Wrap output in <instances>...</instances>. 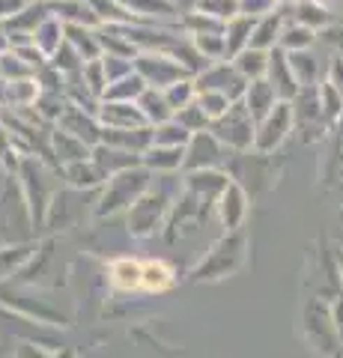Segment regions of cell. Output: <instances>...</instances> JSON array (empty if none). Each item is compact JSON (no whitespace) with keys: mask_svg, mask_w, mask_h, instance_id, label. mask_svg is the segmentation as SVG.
I'll list each match as a JSON object with an SVG mask.
<instances>
[{"mask_svg":"<svg viewBox=\"0 0 343 358\" xmlns=\"http://www.w3.org/2000/svg\"><path fill=\"white\" fill-rule=\"evenodd\" d=\"M293 134L302 143H326L331 126L326 122L323 102H319V87H302L293 96Z\"/></svg>","mask_w":343,"mask_h":358,"instance_id":"6da1fadb","label":"cell"},{"mask_svg":"<svg viewBox=\"0 0 343 358\" xmlns=\"http://www.w3.org/2000/svg\"><path fill=\"white\" fill-rule=\"evenodd\" d=\"M93 162L102 167L105 176H114V173H123V171L138 167L140 164V155L126 152V150H119V147H108V143H98V147H93Z\"/></svg>","mask_w":343,"mask_h":358,"instance_id":"9a60e30c","label":"cell"},{"mask_svg":"<svg viewBox=\"0 0 343 358\" xmlns=\"http://www.w3.org/2000/svg\"><path fill=\"white\" fill-rule=\"evenodd\" d=\"M319 102H323V114H326V122L331 129L337 126V120L343 117V96L337 93L331 84H319Z\"/></svg>","mask_w":343,"mask_h":358,"instance_id":"ab89813d","label":"cell"},{"mask_svg":"<svg viewBox=\"0 0 343 358\" xmlns=\"http://www.w3.org/2000/svg\"><path fill=\"white\" fill-rule=\"evenodd\" d=\"M138 108H140V114H143V120H147L149 126H161V122L173 120V110L168 105V99H164V93L156 90V87L143 90V96L138 99Z\"/></svg>","mask_w":343,"mask_h":358,"instance_id":"7402d4cb","label":"cell"},{"mask_svg":"<svg viewBox=\"0 0 343 358\" xmlns=\"http://www.w3.org/2000/svg\"><path fill=\"white\" fill-rule=\"evenodd\" d=\"M194 84H197V93H200V90H212V93H224L227 99H233V102H242L245 87H248L245 78L236 72L233 60L209 63L200 75H194Z\"/></svg>","mask_w":343,"mask_h":358,"instance_id":"8992f818","label":"cell"},{"mask_svg":"<svg viewBox=\"0 0 343 358\" xmlns=\"http://www.w3.org/2000/svg\"><path fill=\"white\" fill-rule=\"evenodd\" d=\"M239 3V15H248V18H263L278 9L275 0H236Z\"/></svg>","mask_w":343,"mask_h":358,"instance_id":"ee69618b","label":"cell"},{"mask_svg":"<svg viewBox=\"0 0 343 358\" xmlns=\"http://www.w3.org/2000/svg\"><path fill=\"white\" fill-rule=\"evenodd\" d=\"M227 155L230 152L221 147V141L215 138L212 131H197V134H191V141H188V147H185L182 167L188 173H194V171H218V164H224Z\"/></svg>","mask_w":343,"mask_h":358,"instance_id":"52a82bcc","label":"cell"},{"mask_svg":"<svg viewBox=\"0 0 343 358\" xmlns=\"http://www.w3.org/2000/svg\"><path fill=\"white\" fill-rule=\"evenodd\" d=\"M143 278V263L138 260H117L110 266V281L119 289H138Z\"/></svg>","mask_w":343,"mask_h":358,"instance_id":"1f68e13d","label":"cell"},{"mask_svg":"<svg viewBox=\"0 0 343 358\" xmlns=\"http://www.w3.org/2000/svg\"><path fill=\"white\" fill-rule=\"evenodd\" d=\"M197 105L203 108L209 122H215L233 108V99H227L224 93H212V90H200V93H197Z\"/></svg>","mask_w":343,"mask_h":358,"instance_id":"8d00e7d4","label":"cell"},{"mask_svg":"<svg viewBox=\"0 0 343 358\" xmlns=\"http://www.w3.org/2000/svg\"><path fill=\"white\" fill-rule=\"evenodd\" d=\"M218 209H221V218H224L227 227L239 224L242 215H245V209H248V194H245V188H242L236 179H230V185L218 194Z\"/></svg>","mask_w":343,"mask_h":358,"instance_id":"e0dca14e","label":"cell"},{"mask_svg":"<svg viewBox=\"0 0 343 358\" xmlns=\"http://www.w3.org/2000/svg\"><path fill=\"white\" fill-rule=\"evenodd\" d=\"M143 90H147V81H143L138 72H131L126 78H119V81L108 84L102 102H135L138 105V99L143 96Z\"/></svg>","mask_w":343,"mask_h":358,"instance_id":"484cf974","label":"cell"},{"mask_svg":"<svg viewBox=\"0 0 343 358\" xmlns=\"http://www.w3.org/2000/svg\"><path fill=\"white\" fill-rule=\"evenodd\" d=\"M57 129H63V131H69L72 138H78V141H84L87 147H98L102 143V122H98V117L93 114V110H87V108H78V105H66V110H63V117L57 120Z\"/></svg>","mask_w":343,"mask_h":358,"instance_id":"ba28073f","label":"cell"},{"mask_svg":"<svg viewBox=\"0 0 343 358\" xmlns=\"http://www.w3.org/2000/svg\"><path fill=\"white\" fill-rule=\"evenodd\" d=\"M51 152L60 159V164H75V162H84V159H90L93 150L87 147L84 141L78 138H72L69 131H63V129H54L51 131Z\"/></svg>","mask_w":343,"mask_h":358,"instance_id":"2e32d148","label":"cell"},{"mask_svg":"<svg viewBox=\"0 0 343 358\" xmlns=\"http://www.w3.org/2000/svg\"><path fill=\"white\" fill-rule=\"evenodd\" d=\"M314 3H323V6H328V9H331L335 3H343V0H314Z\"/></svg>","mask_w":343,"mask_h":358,"instance_id":"681fc988","label":"cell"},{"mask_svg":"<svg viewBox=\"0 0 343 358\" xmlns=\"http://www.w3.org/2000/svg\"><path fill=\"white\" fill-rule=\"evenodd\" d=\"M96 117L102 122V129H147L149 126L135 102H102Z\"/></svg>","mask_w":343,"mask_h":358,"instance_id":"30bf717a","label":"cell"},{"mask_svg":"<svg viewBox=\"0 0 343 358\" xmlns=\"http://www.w3.org/2000/svg\"><path fill=\"white\" fill-rule=\"evenodd\" d=\"M265 81L275 87V93H278L281 102H293V96L298 93V81L293 75V66H290L286 51H281V48L269 51V69H265Z\"/></svg>","mask_w":343,"mask_h":358,"instance_id":"9c48e42d","label":"cell"},{"mask_svg":"<svg viewBox=\"0 0 343 358\" xmlns=\"http://www.w3.org/2000/svg\"><path fill=\"white\" fill-rule=\"evenodd\" d=\"M161 93H164V99H168V105H170L173 114L197 102V84H194V78H182V81L170 84L168 90H161Z\"/></svg>","mask_w":343,"mask_h":358,"instance_id":"836d02e7","label":"cell"},{"mask_svg":"<svg viewBox=\"0 0 343 358\" xmlns=\"http://www.w3.org/2000/svg\"><path fill=\"white\" fill-rule=\"evenodd\" d=\"M328 176L337 179L343 176V117L337 120V126L328 134Z\"/></svg>","mask_w":343,"mask_h":358,"instance_id":"74e56055","label":"cell"},{"mask_svg":"<svg viewBox=\"0 0 343 358\" xmlns=\"http://www.w3.org/2000/svg\"><path fill=\"white\" fill-rule=\"evenodd\" d=\"M316 39H319V33H314L311 27H305V24H298V21H293V18H286L278 48L286 51V54H295V51H314Z\"/></svg>","mask_w":343,"mask_h":358,"instance_id":"44dd1931","label":"cell"},{"mask_svg":"<svg viewBox=\"0 0 343 358\" xmlns=\"http://www.w3.org/2000/svg\"><path fill=\"white\" fill-rule=\"evenodd\" d=\"M170 284H173V272L168 263H161V260L143 263V278H140L143 289H168Z\"/></svg>","mask_w":343,"mask_h":358,"instance_id":"e575fe53","label":"cell"},{"mask_svg":"<svg viewBox=\"0 0 343 358\" xmlns=\"http://www.w3.org/2000/svg\"><path fill=\"white\" fill-rule=\"evenodd\" d=\"M170 3H173L176 13H180V18H182V15H188V13H194L200 0H170Z\"/></svg>","mask_w":343,"mask_h":358,"instance_id":"7dc6e473","label":"cell"},{"mask_svg":"<svg viewBox=\"0 0 343 358\" xmlns=\"http://www.w3.org/2000/svg\"><path fill=\"white\" fill-rule=\"evenodd\" d=\"M135 72L147 81V87H156V90H168L170 84L182 81V78H194L164 51H140L135 57Z\"/></svg>","mask_w":343,"mask_h":358,"instance_id":"5b68a950","label":"cell"},{"mask_svg":"<svg viewBox=\"0 0 343 358\" xmlns=\"http://www.w3.org/2000/svg\"><path fill=\"white\" fill-rule=\"evenodd\" d=\"M254 21L248 15H236L233 21H227L224 27V42H227V57L233 60L236 54H242L245 48H251V33H254Z\"/></svg>","mask_w":343,"mask_h":358,"instance_id":"603a6c76","label":"cell"},{"mask_svg":"<svg viewBox=\"0 0 343 358\" xmlns=\"http://www.w3.org/2000/svg\"><path fill=\"white\" fill-rule=\"evenodd\" d=\"M275 3H278V9H290V6L298 3V0H275Z\"/></svg>","mask_w":343,"mask_h":358,"instance_id":"c3c4849f","label":"cell"},{"mask_svg":"<svg viewBox=\"0 0 343 358\" xmlns=\"http://www.w3.org/2000/svg\"><path fill=\"white\" fill-rule=\"evenodd\" d=\"M42 96V87L36 78H24V81H13L6 84V108H18L27 110L36 105V99Z\"/></svg>","mask_w":343,"mask_h":358,"instance_id":"83f0119b","label":"cell"},{"mask_svg":"<svg viewBox=\"0 0 343 358\" xmlns=\"http://www.w3.org/2000/svg\"><path fill=\"white\" fill-rule=\"evenodd\" d=\"M81 81H84V87L90 90V93H93L96 99H102V96H105V90H108V75H105L102 60H90V63H84V69H81Z\"/></svg>","mask_w":343,"mask_h":358,"instance_id":"60d3db41","label":"cell"},{"mask_svg":"<svg viewBox=\"0 0 343 358\" xmlns=\"http://www.w3.org/2000/svg\"><path fill=\"white\" fill-rule=\"evenodd\" d=\"M290 134H293V108H290V102H278L269 117H263L257 122V134H254V152L275 155L286 143Z\"/></svg>","mask_w":343,"mask_h":358,"instance_id":"277c9868","label":"cell"},{"mask_svg":"<svg viewBox=\"0 0 343 358\" xmlns=\"http://www.w3.org/2000/svg\"><path fill=\"white\" fill-rule=\"evenodd\" d=\"M233 66L245 81H257V78H265V69H269V51L245 48L242 54L233 57Z\"/></svg>","mask_w":343,"mask_h":358,"instance_id":"f1b7e54d","label":"cell"},{"mask_svg":"<svg viewBox=\"0 0 343 358\" xmlns=\"http://www.w3.org/2000/svg\"><path fill=\"white\" fill-rule=\"evenodd\" d=\"M323 42H328L331 48H337L340 54H343V18L340 15H335V21H331V24L323 30V36H319Z\"/></svg>","mask_w":343,"mask_h":358,"instance_id":"f6af8a7d","label":"cell"},{"mask_svg":"<svg viewBox=\"0 0 343 358\" xmlns=\"http://www.w3.org/2000/svg\"><path fill=\"white\" fill-rule=\"evenodd\" d=\"M36 72L30 69V66L21 60V54L18 51H6V54H0V78H3L6 84H13V81H24V78H33Z\"/></svg>","mask_w":343,"mask_h":358,"instance_id":"d590c367","label":"cell"},{"mask_svg":"<svg viewBox=\"0 0 343 358\" xmlns=\"http://www.w3.org/2000/svg\"><path fill=\"white\" fill-rule=\"evenodd\" d=\"M286 24V13L284 9H275V13L263 15L254 21V33H251V48H260V51H275L281 42V33Z\"/></svg>","mask_w":343,"mask_h":358,"instance_id":"7c38bea8","label":"cell"},{"mask_svg":"<svg viewBox=\"0 0 343 358\" xmlns=\"http://www.w3.org/2000/svg\"><path fill=\"white\" fill-rule=\"evenodd\" d=\"M278 102H281L278 93H275V87H272L269 81H265V78H257V81H248L245 96H242V105L248 108V114L254 117V122H260L263 117H269Z\"/></svg>","mask_w":343,"mask_h":358,"instance_id":"8fae6325","label":"cell"},{"mask_svg":"<svg viewBox=\"0 0 343 358\" xmlns=\"http://www.w3.org/2000/svg\"><path fill=\"white\" fill-rule=\"evenodd\" d=\"M221 141V147L227 152H251L254 150V134H257V122L248 114V108L242 102H233V108L227 110L221 120L212 122L209 129Z\"/></svg>","mask_w":343,"mask_h":358,"instance_id":"7a4b0ae2","label":"cell"},{"mask_svg":"<svg viewBox=\"0 0 343 358\" xmlns=\"http://www.w3.org/2000/svg\"><path fill=\"white\" fill-rule=\"evenodd\" d=\"M185 162V150H176V147H149L147 152L140 155V164L147 167V171L152 173H173L180 171Z\"/></svg>","mask_w":343,"mask_h":358,"instance_id":"d6986e66","label":"cell"},{"mask_svg":"<svg viewBox=\"0 0 343 358\" xmlns=\"http://www.w3.org/2000/svg\"><path fill=\"white\" fill-rule=\"evenodd\" d=\"M149 176H152V173H149L143 164L131 167V171L108 176L105 197H102V212L123 209V206H129V203H138V200L149 192Z\"/></svg>","mask_w":343,"mask_h":358,"instance_id":"3957f363","label":"cell"},{"mask_svg":"<svg viewBox=\"0 0 343 358\" xmlns=\"http://www.w3.org/2000/svg\"><path fill=\"white\" fill-rule=\"evenodd\" d=\"M284 13H286V18H293V21H298V24L311 27L314 33H323L331 21H335V13H331L328 6H323V3H314V0H298L295 6L284 9Z\"/></svg>","mask_w":343,"mask_h":358,"instance_id":"5bb4252c","label":"cell"},{"mask_svg":"<svg viewBox=\"0 0 343 358\" xmlns=\"http://www.w3.org/2000/svg\"><path fill=\"white\" fill-rule=\"evenodd\" d=\"M197 54L206 60V63H221V60H230L227 57V42H224V33H206V36H191Z\"/></svg>","mask_w":343,"mask_h":358,"instance_id":"d6a6232c","label":"cell"},{"mask_svg":"<svg viewBox=\"0 0 343 358\" xmlns=\"http://www.w3.org/2000/svg\"><path fill=\"white\" fill-rule=\"evenodd\" d=\"M326 84H331L337 90V93L343 96V54H337L335 60L328 63V69H326V78H323Z\"/></svg>","mask_w":343,"mask_h":358,"instance_id":"bcb514c9","label":"cell"},{"mask_svg":"<svg viewBox=\"0 0 343 358\" xmlns=\"http://www.w3.org/2000/svg\"><path fill=\"white\" fill-rule=\"evenodd\" d=\"M98 45H102V57H126V60H135L138 57V48L126 39V33L119 27H98Z\"/></svg>","mask_w":343,"mask_h":358,"instance_id":"d4e9b609","label":"cell"},{"mask_svg":"<svg viewBox=\"0 0 343 358\" xmlns=\"http://www.w3.org/2000/svg\"><path fill=\"white\" fill-rule=\"evenodd\" d=\"M66 42H69L72 48L78 51V57H81L84 63H90V60H102V45H98V30L69 24V27H66Z\"/></svg>","mask_w":343,"mask_h":358,"instance_id":"ffe728a7","label":"cell"},{"mask_svg":"<svg viewBox=\"0 0 343 358\" xmlns=\"http://www.w3.org/2000/svg\"><path fill=\"white\" fill-rule=\"evenodd\" d=\"M102 66H105V75H108V84L119 81V78H126L135 72V60H126V57H102Z\"/></svg>","mask_w":343,"mask_h":358,"instance_id":"7bdbcfd3","label":"cell"},{"mask_svg":"<svg viewBox=\"0 0 343 358\" xmlns=\"http://www.w3.org/2000/svg\"><path fill=\"white\" fill-rule=\"evenodd\" d=\"M0 81H3V78H0Z\"/></svg>","mask_w":343,"mask_h":358,"instance_id":"816d5d0a","label":"cell"},{"mask_svg":"<svg viewBox=\"0 0 343 358\" xmlns=\"http://www.w3.org/2000/svg\"><path fill=\"white\" fill-rule=\"evenodd\" d=\"M191 134H188L176 120H168L161 126H152V147H176V150H185Z\"/></svg>","mask_w":343,"mask_h":358,"instance_id":"4dcf8cb0","label":"cell"},{"mask_svg":"<svg viewBox=\"0 0 343 358\" xmlns=\"http://www.w3.org/2000/svg\"><path fill=\"white\" fill-rule=\"evenodd\" d=\"M173 120L180 122V126H182L188 134H197V131H209V129H212V122H209V117L203 114V108L197 105V102L188 105V108H182V110H176Z\"/></svg>","mask_w":343,"mask_h":358,"instance_id":"f35d334b","label":"cell"},{"mask_svg":"<svg viewBox=\"0 0 343 358\" xmlns=\"http://www.w3.org/2000/svg\"><path fill=\"white\" fill-rule=\"evenodd\" d=\"M102 143L108 147H119L126 152H135L143 155L152 147V129H105L102 131Z\"/></svg>","mask_w":343,"mask_h":358,"instance_id":"4fadbf2b","label":"cell"},{"mask_svg":"<svg viewBox=\"0 0 343 358\" xmlns=\"http://www.w3.org/2000/svg\"><path fill=\"white\" fill-rule=\"evenodd\" d=\"M93 13L98 18V24L102 27H129V24H138L135 15L129 13V9L119 3V0H90Z\"/></svg>","mask_w":343,"mask_h":358,"instance_id":"4316f807","label":"cell"},{"mask_svg":"<svg viewBox=\"0 0 343 358\" xmlns=\"http://www.w3.org/2000/svg\"><path fill=\"white\" fill-rule=\"evenodd\" d=\"M197 13H206V15L218 18L221 24H227V21H233L239 15V3L236 0H200Z\"/></svg>","mask_w":343,"mask_h":358,"instance_id":"b9f144b4","label":"cell"},{"mask_svg":"<svg viewBox=\"0 0 343 358\" xmlns=\"http://www.w3.org/2000/svg\"><path fill=\"white\" fill-rule=\"evenodd\" d=\"M63 173H66V179H69L72 185H81V188H93V185H98V182H105V179H108L102 167L93 162V155H90V159H84V162L66 164Z\"/></svg>","mask_w":343,"mask_h":358,"instance_id":"f546056e","label":"cell"},{"mask_svg":"<svg viewBox=\"0 0 343 358\" xmlns=\"http://www.w3.org/2000/svg\"><path fill=\"white\" fill-rule=\"evenodd\" d=\"M0 27H3V21H0Z\"/></svg>","mask_w":343,"mask_h":358,"instance_id":"f907efd6","label":"cell"},{"mask_svg":"<svg viewBox=\"0 0 343 358\" xmlns=\"http://www.w3.org/2000/svg\"><path fill=\"white\" fill-rule=\"evenodd\" d=\"M286 57H290V66H293L295 81H298V90L323 84V72H319V60L314 57V51H295V54H286Z\"/></svg>","mask_w":343,"mask_h":358,"instance_id":"cb8c5ba5","label":"cell"},{"mask_svg":"<svg viewBox=\"0 0 343 358\" xmlns=\"http://www.w3.org/2000/svg\"><path fill=\"white\" fill-rule=\"evenodd\" d=\"M33 45H36V48L51 60L54 54H57L63 45H66V24H63L60 18H54V15L45 18L36 30H33Z\"/></svg>","mask_w":343,"mask_h":358,"instance_id":"ac0fdd59","label":"cell"}]
</instances>
